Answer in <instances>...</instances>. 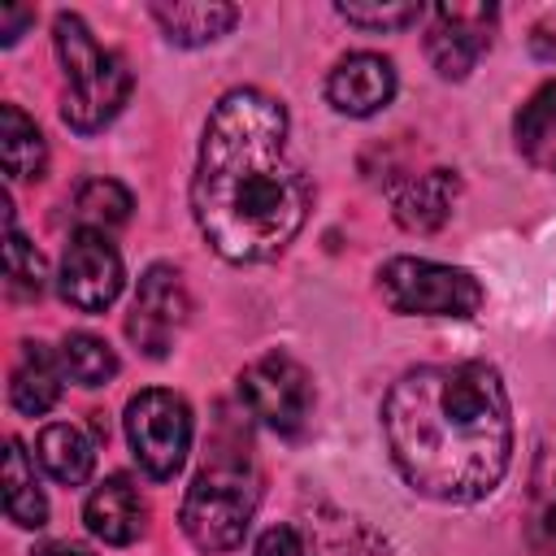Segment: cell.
<instances>
[{"label": "cell", "instance_id": "484cf974", "mask_svg": "<svg viewBox=\"0 0 556 556\" xmlns=\"http://www.w3.org/2000/svg\"><path fill=\"white\" fill-rule=\"evenodd\" d=\"M30 22H35L30 9H9V4H4V9H0V39H4V43H17Z\"/></svg>", "mask_w": 556, "mask_h": 556}, {"label": "cell", "instance_id": "cb8c5ba5", "mask_svg": "<svg viewBox=\"0 0 556 556\" xmlns=\"http://www.w3.org/2000/svg\"><path fill=\"white\" fill-rule=\"evenodd\" d=\"M334 13L343 22H352V26H361V30L391 35V30H404V26L421 22L426 9L413 4V0H343V4H334Z\"/></svg>", "mask_w": 556, "mask_h": 556}, {"label": "cell", "instance_id": "5b68a950", "mask_svg": "<svg viewBox=\"0 0 556 556\" xmlns=\"http://www.w3.org/2000/svg\"><path fill=\"white\" fill-rule=\"evenodd\" d=\"M378 295L400 317H473L486 300L469 269L426 256H391L378 269Z\"/></svg>", "mask_w": 556, "mask_h": 556}, {"label": "cell", "instance_id": "3957f363", "mask_svg": "<svg viewBox=\"0 0 556 556\" xmlns=\"http://www.w3.org/2000/svg\"><path fill=\"white\" fill-rule=\"evenodd\" d=\"M52 43L61 56V74H65V100H61V117L65 126H74L78 135H96L104 130L126 96H130V70L117 52H109L78 13H56L52 22Z\"/></svg>", "mask_w": 556, "mask_h": 556}, {"label": "cell", "instance_id": "30bf717a", "mask_svg": "<svg viewBox=\"0 0 556 556\" xmlns=\"http://www.w3.org/2000/svg\"><path fill=\"white\" fill-rule=\"evenodd\" d=\"M495 4H439L426 35V56L443 78H465L495 35Z\"/></svg>", "mask_w": 556, "mask_h": 556}, {"label": "cell", "instance_id": "d6986e66", "mask_svg": "<svg viewBox=\"0 0 556 556\" xmlns=\"http://www.w3.org/2000/svg\"><path fill=\"white\" fill-rule=\"evenodd\" d=\"M0 156H4L9 178H17V182L39 178L48 165V143H43L39 126L17 104H0Z\"/></svg>", "mask_w": 556, "mask_h": 556}, {"label": "cell", "instance_id": "9c48e42d", "mask_svg": "<svg viewBox=\"0 0 556 556\" xmlns=\"http://www.w3.org/2000/svg\"><path fill=\"white\" fill-rule=\"evenodd\" d=\"M191 313L182 274L174 265H148L139 287H135V304L126 317V334L143 356H165L182 330Z\"/></svg>", "mask_w": 556, "mask_h": 556}, {"label": "cell", "instance_id": "d4e9b609", "mask_svg": "<svg viewBox=\"0 0 556 556\" xmlns=\"http://www.w3.org/2000/svg\"><path fill=\"white\" fill-rule=\"evenodd\" d=\"M252 556H304V543H300V534H295L291 526H269V530L256 539Z\"/></svg>", "mask_w": 556, "mask_h": 556}, {"label": "cell", "instance_id": "ba28073f", "mask_svg": "<svg viewBox=\"0 0 556 556\" xmlns=\"http://www.w3.org/2000/svg\"><path fill=\"white\" fill-rule=\"evenodd\" d=\"M122 282H126L122 256L109 243V235L104 230H74L65 243V256H61V274H56L61 300L78 313H104L117 300Z\"/></svg>", "mask_w": 556, "mask_h": 556}, {"label": "cell", "instance_id": "7a4b0ae2", "mask_svg": "<svg viewBox=\"0 0 556 556\" xmlns=\"http://www.w3.org/2000/svg\"><path fill=\"white\" fill-rule=\"evenodd\" d=\"M382 434L400 478L443 504L500 486L513 456V408L495 365H417L382 400Z\"/></svg>", "mask_w": 556, "mask_h": 556}, {"label": "cell", "instance_id": "277c9868", "mask_svg": "<svg viewBox=\"0 0 556 556\" xmlns=\"http://www.w3.org/2000/svg\"><path fill=\"white\" fill-rule=\"evenodd\" d=\"M252 513H256V486H252L243 447L235 452L213 447L208 465L191 478L182 495V513H178L182 534L200 552H230L243 543Z\"/></svg>", "mask_w": 556, "mask_h": 556}, {"label": "cell", "instance_id": "4fadbf2b", "mask_svg": "<svg viewBox=\"0 0 556 556\" xmlns=\"http://www.w3.org/2000/svg\"><path fill=\"white\" fill-rule=\"evenodd\" d=\"M83 521H87V530H91L100 543L126 547V543H135V539L148 530V504H143L139 486H135L126 473H113V478H104V482L87 495Z\"/></svg>", "mask_w": 556, "mask_h": 556}, {"label": "cell", "instance_id": "7402d4cb", "mask_svg": "<svg viewBox=\"0 0 556 556\" xmlns=\"http://www.w3.org/2000/svg\"><path fill=\"white\" fill-rule=\"evenodd\" d=\"M130 208H135L130 191L122 182H113V178H91V182H83L74 191V222H78V230H104L109 235L113 226H122L130 217Z\"/></svg>", "mask_w": 556, "mask_h": 556}, {"label": "cell", "instance_id": "9a60e30c", "mask_svg": "<svg viewBox=\"0 0 556 556\" xmlns=\"http://www.w3.org/2000/svg\"><path fill=\"white\" fill-rule=\"evenodd\" d=\"M513 139H517V152L543 169V174H556V78L543 83L513 117Z\"/></svg>", "mask_w": 556, "mask_h": 556}, {"label": "cell", "instance_id": "8992f818", "mask_svg": "<svg viewBox=\"0 0 556 556\" xmlns=\"http://www.w3.org/2000/svg\"><path fill=\"white\" fill-rule=\"evenodd\" d=\"M191 434H195V421H191V408L182 395H174L165 387H148V391L130 395L126 439H130V452L148 478H156V482L174 478L187 465Z\"/></svg>", "mask_w": 556, "mask_h": 556}, {"label": "cell", "instance_id": "ac0fdd59", "mask_svg": "<svg viewBox=\"0 0 556 556\" xmlns=\"http://www.w3.org/2000/svg\"><path fill=\"white\" fill-rule=\"evenodd\" d=\"M530 552L556 556V430L543 434L530 473Z\"/></svg>", "mask_w": 556, "mask_h": 556}, {"label": "cell", "instance_id": "4316f807", "mask_svg": "<svg viewBox=\"0 0 556 556\" xmlns=\"http://www.w3.org/2000/svg\"><path fill=\"white\" fill-rule=\"evenodd\" d=\"M530 48H534L539 61H556V26H534Z\"/></svg>", "mask_w": 556, "mask_h": 556}, {"label": "cell", "instance_id": "ffe728a7", "mask_svg": "<svg viewBox=\"0 0 556 556\" xmlns=\"http://www.w3.org/2000/svg\"><path fill=\"white\" fill-rule=\"evenodd\" d=\"M4 513L22 530H39L48 521V500L35 482V460L17 439H9V452H4Z\"/></svg>", "mask_w": 556, "mask_h": 556}, {"label": "cell", "instance_id": "2e32d148", "mask_svg": "<svg viewBox=\"0 0 556 556\" xmlns=\"http://www.w3.org/2000/svg\"><path fill=\"white\" fill-rule=\"evenodd\" d=\"M152 17L156 26L165 30L169 43L178 48H204L213 39H222L235 22H239V9L235 4H152Z\"/></svg>", "mask_w": 556, "mask_h": 556}, {"label": "cell", "instance_id": "e0dca14e", "mask_svg": "<svg viewBox=\"0 0 556 556\" xmlns=\"http://www.w3.org/2000/svg\"><path fill=\"white\" fill-rule=\"evenodd\" d=\"M35 456L39 465L61 482V486H83L91 478V465H96V443L70 426V421H52L39 430L35 439Z\"/></svg>", "mask_w": 556, "mask_h": 556}, {"label": "cell", "instance_id": "6da1fadb", "mask_svg": "<svg viewBox=\"0 0 556 556\" xmlns=\"http://www.w3.org/2000/svg\"><path fill=\"white\" fill-rule=\"evenodd\" d=\"M191 213L222 261L256 265L278 256L308 217V178L287 152V109L256 91L230 87L200 139Z\"/></svg>", "mask_w": 556, "mask_h": 556}, {"label": "cell", "instance_id": "5bb4252c", "mask_svg": "<svg viewBox=\"0 0 556 556\" xmlns=\"http://www.w3.org/2000/svg\"><path fill=\"white\" fill-rule=\"evenodd\" d=\"M61 378H65L61 356H52L48 343L26 339L17 348V361H13V374H9V400H13V408L22 417L48 413L61 400Z\"/></svg>", "mask_w": 556, "mask_h": 556}, {"label": "cell", "instance_id": "83f0119b", "mask_svg": "<svg viewBox=\"0 0 556 556\" xmlns=\"http://www.w3.org/2000/svg\"><path fill=\"white\" fill-rule=\"evenodd\" d=\"M35 556H91L83 543H70V539H56V543H43Z\"/></svg>", "mask_w": 556, "mask_h": 556}, {"label": "cell", "instance_id": "603a6c76", "mask_svg": "<svg viewBox=\"0 0 556 556\" xmlns=\"http://www.w3.org/2000/svg\"><path fill=\"white\" fill-rule=\"evenodd\" d=\"M61 365H65V378H74L78 387H104V382L117 374L113 348H109L100 334H87V330L65 334V343H61Z\"/></svg>", "mask_w": 556, "mask_h": 556}, {"label": "cell", "instance_id": "8fae6325", "mask_svg": "<svg viewBox=\"0 0 556 556\" xmlns=\"http://www.w3.org/2000/svg\"><path fill=\"white\" fill-rule=\"evenodd\" d=\"M395 96V65L382 52H348L326 78V100L334 113L374 117Z\"/></svg>", "mask_w": 556, "mask_h": 556}, {"label": "cell", "instance_id": "52a82bcc", "mask_svg": "<svg viewBox=\"0 0 556 556\" xmlns=\"http://www.w3.org/2000/svg\"><path fill=\"white\" fill-rule=\"evenodd\" d=\"M239 404L274 434H300L313 413V378L287 352H265L239 374Z\"/></svg>", "mask_w": 556, "mask_h": 556}, {"label": "cell", "instance_id": "44dd1931", "mask_svg": "<svg viewBox=\"0 0 556 556\" xmlns=\"http://www.w3.org/2000/svg\"><path fill=\"white\" fill-rule=\"evenodd\" d=\"M43 282H48L43 256H39L35 243L22 239V230L13 226V208L4 200V287H9L13 300H39Z\"/></svg>", "mask_w": 556, "mask_h": 556}, {"label": "cell", "instance_id": "7c38bea8", "mask_svg": "<svg viewBox=\"0 0 556 556\" xmlns=\"http://www.w3.org/2000/svg\"><path fill=\"white\" fill-rule=\"evenodd\" d=\"M456 195H460V174L456 169H426V174H413L404 182L391 187V213L404 230H417V235H430L439 230L452 208H456Z\"/></svg>", "mask_w": 556, "mask_h": 556}]
</instances>
